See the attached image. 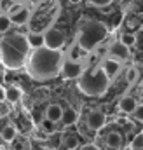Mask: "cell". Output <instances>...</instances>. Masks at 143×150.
Listing matches in <instances>:
<instances>
[{
  "instance_id": "obj_6",
  "label": "cell",
  "mask_w": 143,
  "mask_h": 150,
  "mask_svg": "<svg viewBox=\"0 0 143 150\" xmlns=\"http://www.w3.org/2000/svg\"><path fill=\"white\" fill-rule=\"evenodd\" d=\"M105 124H107V115L100 108L91 110V112L87 113V117H86V126L91 131H100V129H103Z\"/></svg>"
},
{
  "instance_id": "obj_14",
  "label": "cell",
  "mask_w": 143,
  "mask_h": 150,
  "mask_svg": "<svg viewBox=\"0 0 143 150\" xmlns=\"http://www.w3.org/2000/svg\"><path fill=\"white\" fill-rule=\"evenodd\" d=\"M23 98V91L18 87V86H9L7 89H5V101H9V103H18L19 100Z\"/></svg>"
},
{
  "instance_id": "obj_9",
  "label": "cell",
  "mask_w": 143,
  "mask_h": 150,
  "mask_svg": "<svg viewBox=\"0 0 143 150\" xmlns=\"http://www.w3.org/2000/svg\"><path fill=\"white\" fill-rule=\"evenodd\" d=\"M101 68H103V72L107 74L108 79L112 80L115 75H119V72H120V63H119L117 59L107 58V59H103V61H101Z\"/></svg>"
},
{
  "instance_id": "obj_11",
  "label": "cell",
  "mask_w": 143,
  "mask_h": 150,
  "mask_svg": "<svg viewBox=\"0 0 143 150\" xmlns=\"http://www.w3.org/2000/svg\"><path fill=\"white\" fill-rule=\"evenodd\" d=\"M63 110H65V108H61V105H56V103H54V105H49V107L45 108V119L56 124V122L61 120Z\"/></svg>"
},
{
  "instance_id": "obj_13",
  "label": "cell",
  "mask_w": 143,
  "mask_h": 150,
  "mask_svg": "<svg viewBox=\"0 0 143 150\" xmlns=\"http://www.w3.org/2000/svg\"><path fill=\"white\" fill-rule=\"evenodd\" d=\"M136 107H138V103H136V100L133 96H124L119 101V110L122 113H133Z\"/></svg>"
},
{
  "instance_id": "obj_30",
  "label": "cell",
  "mask_w": 143,
  "mask_h": 150,
  "mask_svg": "<svg viewBox=\"0 0 143 150\" xmlns=\"http://www.w3.org/2000/svg\"><path fill=\"white\" fill-rule=\"evenodd\" d=\"M14 4H21V2H25V0H12Z\"/></svg>"
},
{
  "instance_id": "obj_25",
  "label": "cell",
  "mask_w": 143,
  "mask_h": 150,
  "mask_svg": "<svg viewBox=\"0 0 143 150\" xmlns=\"http://www.w3.org/2000/svg\"><path fill=\"white\" fill-rule=\"evenodd\" d=\"M133 117L136 119V120H142L143 122V105L140 103L136 108H135V112H133Z\"/></svg>"
},
{
  "instance_id": "obj_15",
  "label": "cell",
  "mask_w": 143,
  "mask_h": 150,
  "mask_svg": "<svg viewBox=\"0 0 143 150\" xmlns=\"http://www.w3.org/2000/svg\"><path fill=\"white\" fill-rule=\"evenodd\" d=\"M18 136V129L14 127V126H5V127H2V131H0V138L5 142V143H11V142H14V138Z\"/></svg>"
},
{
  "instance_id": "obj_18",
  "label": "cell",
  "mask_w": 143,
  "mask_h": 150,
  "mask_svg": "<svg viewBox=\"0 0 143 150\" xmlns=\"http://www.w3.org/2000/svg\"><path fill=\"white\" fill-rule=\"evenodd\" d=\"M63 147L67 150H77L79 149V136L75 133H68L63 138Z\"/></svg>"
},
{
  "instance_id": "obj_27",
  "label": "cell",
  "mask_w": 143,
  "mask_h": 150,
  "mask_svg": "<svg viewBox=\"0 0 143 150\" xmlns=\"http://www.w3.org/2000/svg\"><path fill=\"white\" fill-rule=\"evenodd\" d=\"M79 150H101L98 145H94V143H86V145H82Z\"/></svg>"
},
{
  "instance_id": "obj_32",
  "label": "cell",
  "mask_w": 143,
  "mask_h": 150,
  "mask_svg": "<svg viewBox=\"0 0 143 150\" xmlns=\"http://www.w3.org/2000/svg\"><path fill=\"white\" fill-rule=\"evenodd\" d=\"M124 150H135V149H131V145H129V147H126Z\"/></svg>"
},
{
  "instance_id": "obj_21",
  "label": "cell",
  "mask_w": 143,
  "mask_h": 150,
  "mask_svg": "<svg viewBox=\"0 0 143 150\" xmlns=\"http://www.w3.org/2000/svg\"><path fill=\"white\" fill-rule=\"evenodd\" d=\"M120 42L129 49V47H133V45L136 44V35H135L133 32H126V33L120 35Z\"/></svg>"
},
{
  "instance_id": "obj_1",
  "label": "cell",
  "mask_w": 143,
  "mask_h": 150,
  "mask_svg": "<svg viewBox=\"0 0 143 150\" xmlns=\"http://www.w3.org/2000/svg\"><path fill=\"white\" fill-rule=\"evenodd\" d=\"M63 63H65L63 51H52L47 47H40L30 54L28 63H26V70L33 80L44 82V80L56 79L61 74Z\"/></svg>"
},
{
  "instance_id": "obj_12",
  "label": "cell",
  "mask_w": 143,
  "mask_h": 150,
  "mask_svg": "<svg viewBox=\"0 0 143 150\" xmlns=\"http://www.w3.org/2000/svg\"><path fill=\"white\" fill-rule=\"evenodd\" d=\"M9 18H11L12 25H26V23H28V19H30V11L23 5L19 11H16V12H14V14H11Z\"/></svg>"
},
{
  "instance_id": "obj_20",
  "label": "cell",
  "mask_w": 143,
  "mask_h": 150,
  "mask_svg": "<svg viewBox=\"0 0 143 150\" xmlns=\"http://www.w3.org/2000/svg\"><path fill=\"white\" fill-rule=\"evenodd\" d=\"M12 28V21H11V18H9V14H0V35H4V33H7L9 30Z\"/></svg>"
},
{
  "instance_id": "obj_17",
  "label": "cell",
  "mask_w": 143,
  "mask_h": 150,
  "mask_svg": "<svg viewBox=\"0 0 143 150\" xmlns=\"http://www.w3.org/2000/svg\"><path fill=\"white\" fill-rule=\"evenodd\" d=\"M77 119H79V113L73 108H65L63 110V117H61V124L63 126H72V124L77 122Z\"/></svg>"
},
{
  "instance_id": "obj_33",
  "label": "cell",
  "mask_w": 143,
  "mask_h": 150,
  "mask_svg": "<svg viewBox=\"0 0 143 150\" xmlns=\"http://www.w3.org/2000/svg\"><path fill=\"white\" fill-rule=\"evenodd\" d=\"M70 2H73V4H79V2H80V0H70Z\"/></svg>"
},
{
  "instance_id": "obj_4",
  "label": "cell",
  "mask_w": 143,
  "mask_h": 150,
  "mask_svg": "<svg viewBox=\"0 0 143 150\" xmlns=\"http://www.w3.org/2000/svg\"><path fill=\"white\" fill-rule=\"evenodd\" d=\"M107 33H108L107 26H105L103 23H100V21H89V23H86V25L80 28L77 44H79L86 52H89V51L96 49V47L107 38Z\"/></svg>"
},
{
  "instance_id": "obj_29",
  "label": "cell",
  "mask_w": 143,
  "mask_h": 150,
  "mask_svg": "<svg viewBox=\"0 0 143 150\" xmlns=\"http://www.w3.org/2000/svg\"><path fill=\"white\" fill-rule=\"evenodd\" d=\"M127 28H136V21L135 19H129L127 21Z\"/></svg>"
},
{
  "instance_id": "obj_34",
  "label": "cell",
  "mask_w": 143,
  "mask_h": 150,
  "mask_svg": "<svg viewBox=\"0 0 143 150\" xmlns=\"http://www.w3.org/2000/svg\"><path fill=\"white\" fill-rule=\"evenodd\" d=\"M135 150H143V147H142V149H135Z\"/></svg>"
},
{
  "instance_id": "obj_28",
  "label": "cell",
  "mask_w": 143,
  "mask_h": 150,
  "mask_svg": "<svg viewBox=\"0 0 143 150\" xmlns=\"http://www.w3.org/2000/svg\"><path fill=\"white\" fill-rule=\"evenodd\" d=\"M4 101H5V87L0 86V103H4Z\"/></svg>"
},
{
  "instance_id": "obj_26",
  "label": "cell",
  "mask_w": 143,
  "mask_h": 150,
  "mask_svg": "<svg viewBox=\"0 0 143 150\" xmlns=\"http://www.w3.org/2000/svg\"><path fill=\"white\" fill-rule=\"evenodd\" d=\"M93 5H96V7H108L113 0H89Z\"/></svg>"
},
{
  "instance_id": "obj_8",
  "label": "cell",
  "mask_w": 143,
  "mask_h": 150,
  "mask_svg": "<svg viewBox=\"0 0 143 150\" xmlns=\"http://www.w3.org/2000/svg\"><path fill=\"white\" fill-rule=\"evenodd\" d=\"M108 54H110L112 59H117V61L120 63V61H124V59L129 58V49H127L120 40H115V42H112V44L108 45Z\"/></svg>"
},
{
  "instance_id": "obj_24",
  "label": "cell",
  "mask_w": 143,
  "mask_h": 150,
  "mask_svg": "<svg viewBox=\"0 0 143 150\" xmlns=\"http://www.w3.org/2000/svg\"><path fill=\"white\" fill-rule=\"evenodd\" d=\"M143 147V134H138L133 142H131V149H142Z\"/></svg>"
},
{
  "instance_id": "obj_7",
  "label": "cell",
  "mask_w": 143,
  "mask_h": 150,
  "mask_svg": "<svg viewBox=\"0 0 143 150\" xmlns=\"http://www.w3.org/2000/svg\"><path fill=\"white\" fill-rule=\"evenodd\" d=\"M61 74H63L65 79H80L82 74H84V67H82V63H79V61H72L68 58H65Z\"/></svg>"
},
{
  "instance_id": "obj_35",
  "label": "cell",
  "mask_w": 143,
  "mask_h": 150,
  "mask_svg": "<svg viewBox=\"0 0 143 150\" xmlns=\"http://www.w3.org/2000/svg\"><path fill=\"white\" fill-rule=\"evenodd\" d=\"M142 105H143V96H142Z\"/></svg>"
},
{
  "instance_id": "obj_22",
  "label": "cell",
  "mask_w": 143,
  "mask_h": 150,
  "mask_svg": "<svg viewBox=\"0 0 143 150\" xmlns=\"http://www.w3.org/2000/svg\"><path fill=\"white\" fill-rule=\"evenodd\" d=\"M138 77H140V72H138L136 67H129L126 70V80H127V84H136Z\"/></svg>"
},
{
  "instance_id": "obj_31",
  "label": "cell",
  "mask_w": 143,
  "mask_h": 150,
  "mask_svg": "<svg viewBox=\"0 0 143 150\" xmlns=\"http://www.w3.org/2000/svg\"><path fill=\"white\" fill-rule=\"evenodd\" d=\"M2 70H4V65L0 63V75H2Z\"/></svg>"
},
{
  "instance_id": "obj_2",
  "label": "cell",
  "mask_w": 143,
  "mask_h": 150,
  "mask_svg": "<svg viewBox=\"0 0 143 150\" xmlns=\"http://www.w3.org/2000/svg\"><path fill=\"white\" fill-rule=\"evenodd\" d=\"M28 52H30V45L26 35L23 33H11L0 42V59L5 68L11 70L21 68L28 58Z\"/></svg>"
},
{
  "instance_id": "obj_23",
  "label": "cell",
  "mask_w": 143,
  "mask_h": 150,
  "mask_svg": "<svg viewBox=\"0 0 143 150\" xmlns=\"http://www.w3.org/2000/svg\"><path fill=\"white\" fill-rule=\"evenodd\" d=\"M40 126H42V131L47 133V134H54V131H56L54 122H51V120H47V119H44V120L40 122Z\"/></svg>"
},
{
  "instance_id": "obj_3",
  "label": "cell",
  "mask_w": 143,
  "mask_h": 150,
  "mask_svg": "<svg viewBox=\"0 0 143 150\" xmlns=\"http://www.w3.org/2000/svg\"><path fill=\"white\" fill-rule=\"evenodd\" d=\"M110 79L107 77V74L103 72L101 65L98 67H93L89 70H84L82 77L79 79V89L86 94V96H91V98H98V96H103L110 87Z\"/></svg>"
},
{
  "instance_id": "obj_16",
  "label": "cell",
  "mask_w": 143,
  "mask_h": 150,
  "mask_svg": "<svg viewBox=\"0 0 143 150\" xmlns=\"http://www.w3.org/2000/svg\"><path fill=\"white\" fill-rule=\"evenodd\" d=\"M107 145L113 150H119L122 147V134L120 133H108L107 134Z\"/></svg>"
},
{
  "instance_id": "obj_5",
  "label": "cell",
  "mask_w": 143,
  "mask_h": 150,
  "mask_svg": "<svg viewBox=\"0 0 143 150\" xmlns=\"http://www.w3.org/2000/svg\"><path fill=\"white\" fill-rule=\"evenodd\" d=\"M45 37V47L47 49H52V51H61L63 44H65V33L61 30H56V28H51L44 33Z\"/></svg>"
},
{
  "instance_id": "obj_10",
  "label": "cell",
  "mask_w": 143,
  "mask_h": 150,
  "mask_svg": "<svg viewBox=\"0 0 143 150\" xmlns=\"http://www.w3.org/2000/svg\"><path fill=\"white\" fill-rule=\"evenodd\" d=\"M26 40H28V45L30 49H40V47H45V37L44 33H38V32H30L26 33Z\"/></svg>"
},
{
  "instance_id": "obj_19",
  "label": "cell",
  "mask_w": 143,
  "mask_h": 150,
  "mask_svg": "<svg viewBox=\"0 0 143 150\" xmlns=\"http://www.w3.org/2000/svg\"><path fill=\"white\" fill-rule=\"evenodd\" d=\"M86 54V51L79 45V44H75V45H72L70 52H68V59H72V61H79L80 63V58Z\"/></svg>"
}]
</instances>
